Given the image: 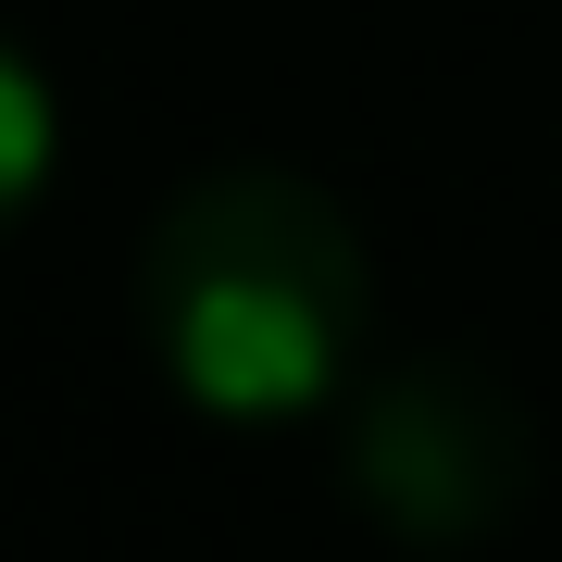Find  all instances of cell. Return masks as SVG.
I'll list each match as a JSON object with an SVG mask.
<instances>
[{
  "label": "cell",
  "instance_id": "cell-1",
  "mask_svg": "<svg viewBox=\"0 0 562 562\" xmlns=\"http://www.w3.org/2000/svg\"><path fill=\"white\" fill-rule=\"evenodd\" d=\"M138 338L213 425H301L350 401L375 338L362 225L288 162H213L138 238Z\"/></svg>",
  "mask_w": 562,
  "mask_h": 562
},
{
  "label": "cell",
  "instance_id": "cell-2",
  "mask_svg": "<svg viewBox=\"0 0 562 562\" xmlns=\"http://www.w3.org/2000/svg\"><path fill=\"white\" fill-rule=\"evenodd\" d=\"M538 487V425L487 362H401L350 401V501L401 538H487Z\"/></svg>",
  "mask_w": 562,
  "mask_h": 562
},
{
  "label": "cell",
  "instance_id": "cell-3",
  "mask_svg": "<svg viewBox=\"0 0 562 562\" xmlns=\"http://www.w3.org/2000/svg\"><path fill=\"white\" fill-rule=\"evenodd\" d=\"M50 162H63V101H50V76H38V63L0 38V225H25V213H38Z\"/></svg>",
  "mask_w": 562,
  "mask_h": 562
}]
</instances>
